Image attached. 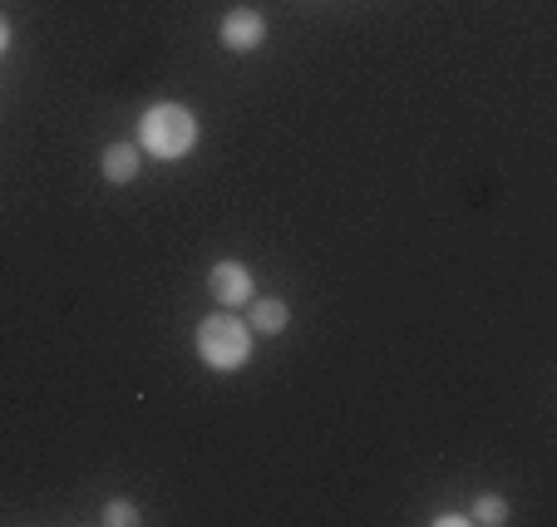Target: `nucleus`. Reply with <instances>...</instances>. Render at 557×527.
<instances>
[{"mask_svg": "<svg viewBox=\"0 0 557 527\" xmlns=\"http://www.w3.org/2000/svg\"><path fill=\"white\" fill-rule=\"evenodd\" d=\"M198 143V118H193V109L183 104H153L144 109V118H138V148H144L148 159H183L188 148Z\"/></svg>", "mask_w": 557, "mask_h": 527, "instance_id": "nucleus-1", "label": "nucleus"}, {"mask_svg": "<svg viewBox=\"0 0 557 527\" xmlns=\"http://www.w3.org/2000/svg\"><path fill=\"white\" fill-rule=\"evenodd\" d=\"M193 340H198L202 365L218 369V375H232V369H243L252 360V326L237 316H208Z\"/></svg>", "mask_w": 557, "mask_h": 527, "instance_id": "nucleus-2", "label": "nucleus"}, {"mask_svg": "<svg viewBox=\"0 0 557 527\" xmlns=\"http://www.w3.org/2000/svg\"><path fill=\"white\" fill-rule=\"evenodd\" d=\"M218 40H222V50H232V54H252V50H262V40H267V15H262V11H252V5H237V11L222 15Z\"/></svg>", "mask_w": 557, "mask_h": 527, "instance_id": "nucleus-3", "label": "nucleus"}, {"mask_svg": "<svg viewBox=\"0 0 557 527\" xmlns=\"http://www.w3.org/2000/svg\"><path fill=\"white\" fill-rule=\"evenodd\" d=\"M208 291H212V301H218V306H247V301H252L257 296V286H252V272H247L243 262H218L208 272Z\"/></svg>", "mask_w": 557, "mask_h": 527, "instance_id": "nucleus-4", "label": "nucleus"}, {"mask_svg": "<svg viewBox=\"0 0 557 527\" xmlns=\"http://www.w3.org/2000/svg\"><path fill=\"white\" fill-rule=\"evenodd\" d=\"M138 168H144V148L138 143H109L104 148V159H99V173H104L109 183H134L138 178Z\"/></svg>", "mask_w": 557, "mask_h": 527, "instance_id": "nucleus-5", "label": "nucleus"}, {"mask_svg": "<svg viewBox=\"0 0 557 527\" xmlns=\"http://www.w3.org/2000/svg\"><path fill=\"white\" fill-rule=\"evenodd\" d=\"M286 321H292V311H286V301H276V296H252V301H247V326H252V336H282Z\"/></svg>", "mask_w": 557, "mask_h": 527, "instance_id": "nucleus-6", "label": "nucleus"}, {"mask_svg": "<svg viewBox=\"0 0 557 527\" xmlns=\"http://www.w3.org/2000/svg\"><path fill=\"white\" fill-rule=\"evenodd\" d=\"M469 523H484V527H504L508 523V503L498 493H484L479 503H473V513H469Z\"/></svg>", "mask_w": 557, "mask_h": 527, "instance_id": "nucleus-7", "label": "nucleus"}, {"mask_svg": "<svg viewBox=\"0 0 557 527\" xmlns=\"http://www.w3.org/2000/svg\"><path fill=\"white\" fill-rule=\"evenodd\" d=\"M104 523H109V527H134V523H138V507L128 503V498H114V503L104 507Z\"/></svg>", "mask_w": 557, "mask_h": 527, "instance_id": "nucleus-8", "label": "nucleus"}, {"mask_svg": "<svg viewBox=\"0 0 557 527\" xmlns=\"http://www.w3.org/2000/svg\"><path fill=\"white\" fill-rule=\"evenodd\" d=\"M469 513H434V527H463Z\"/></svg>", "mask_w": 557, "mask_h": 527, "instance_id": "nucleus-9", "label": "nucleus"}, {"mask_svg": "<svg viewBox=\"0 0 557 527\" xmlns=\"http://www.w3.org/2000/svg\"><path fill=\"white\" fill-rule=\"evenodd\" d=\"M11 50V21H5V15H0V54Z\"/></svg>", "mask_w": 557, "mask_h": 527, "instance_id": "nucleus-10", "label": "nucleus"}]
</instances>
